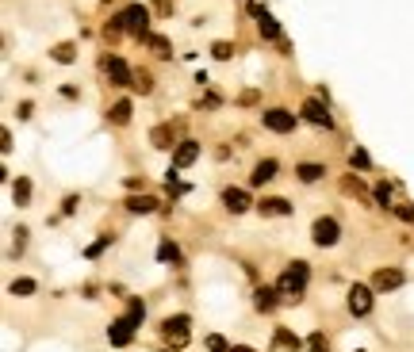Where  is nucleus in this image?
<instances>
[{
  "label": "nucleus",
  "mask_w": 414,
  "mask_h": 352,
  "mask_svg": "<svg viewBox=\"0 0 414 352\" xmlns=\"http://www.w3.org/2000/svg\"><path fill=\"white\" fill-rule=\"evenodd\" d=\"M307 283H311V265H307V260H291V265L280 272V280H276V291H280L284 302H299L303 291H307Z\"/></svg>",
  "instance_id": "f257e3e1"
},
{
  "label": "nucleus",
  "mask_w": 414,
  "mask_h": 352,
  "mask_svg": "<svg viewBox=\"0 0 414 352\" xmlns=\"http://www.w3.org/2000/svg\"><path fill=\"white\" fill-rule=\"evenodd\" d=\"M192 318L188 314H169V318H161V325H158V333H161V341H165L173 352H181L184 345H188V337H192Z\"/></svg>",
  "instance_id": "f03ea898"
},
{
  "label": "nucleus",
  "mask_w": 414,
  "mask_h": 352,
  "mask_svg": "<svg viewBox=\"0 0 414 352\" xmlns=\"http://www.w3.org/2000/svg\"><path fill=\"white\" fill-rule=\"evenodd\" d=\"M311 241L319 245V249H334V245L342 241V223H338L334 215H319L311 223Z\"/></svg>",
  "instance_id": "7ed1b4c3"
},
{
  "label": "nucleus",
  "mask_w": 414,
  "mask_h": 352,
  "mask_svg": "<svg viewBox=\"0 0 414 352\" xmlns=\"http://www.w3.org/2000/svg\"><path fill=\"white\" fill-rule=\"evenodd\" d=\"M345 307L353 318H368L372 307H376V288H372V283H353L345 295Z\"/></svg>",
  "instance_id": "20e7f679"
},
{
  "label": "nucleus",
  "mask_w": 414,
  "mask_h": 352,
  "mask_svg": "<svg viewBox=\"0 0 414 352\" xmlns=\"http://www.w3.org/2000/svg\"><path fill=\"white\" fill-rule=\"evenodd\" d=\"M119 20H123L127 35H134V38H142V43H146V35H150V8L127 4L123 12H119Z\"/></svg>",
  "instance_id": "39448f33"
},
{
  "label": "nucleus",
  "mask_w": 414,
  "mask_h": 352,
  "mask_svg": "<svg viewBox=\"0 0 414 352\" xmlns=\"http://www.w3.org/2000/svg\"><path fill=\"white\" fill-rule=\"evenodd\" d=\"M299 115H303L311 127H334V115H330V104L322 100V96H311V100H303V108H299Z\"/></svg>",
  "instance_id": "423d86ee"
},
{
  "label": "nucleus",
  "mask_w": 414,
  "mask_h": 352,
  "mask_svg": "<svg viewBox=\"0 0 414 352\" xmlns=\"http://www.w3.org/2000/svg\"><path fill=\"white\" fill-rule=\"evenodd\" d=\"M134 333H138V322L123 314V318H116V322L108 325V345L111 349H127L134 341Z\"/></svg>",
  "instance_id": "0eeeda50"
},
{
  "label": "nucleus",
  "mask_w": 414,
  "mask_h": 352,
  "mask_svg": "<svg viewBox=\"0 0 414 352\" xmlns=\"http://www.w3.org/2000/svg\"><path fill=\"white\" fill-rule=\"evenodd\" d=\"M261 122H265V130H272V134H291L296 122H299V115H291L288 108H269L261 115Z\"/></svg>",
  "instance_id": "6e6552de"
},
{
  "label": "nucleus",
  "mask_w": 414,
  "mask_h": 352,
  "mask_svg": "<svg viewBox=\"0 0 414 352\" xmlns=\"http://www.w3.org/2000/svg\"><path fill=\"white\" fill-rule=\"evenodd\" d=\"M403 283H407V272H403L399 265H384V268L372 272V288L376 291H395V288H403Z\"/></svg>",
  "instance_id": "1a4fd4ad"
},
{
  "label": "nucleus",
  "mask_w": 414,
  "mask_h": 352,
  "mask_svg": "<svg viewBox=\"0 0 414 352\" xmlns=\"http://www.w3.org/2000/svg\"><path fill=\"white\" fill-rule=\"evenodd\" d=\"M104 69H108L111 85H119V88H134V73H131V65H127L123 58H119V54H108Z\"/></svg>",
  "instance_id": "9d476101"
},
{
  "label": "nucleus",
  "mask_w": 414,
  "mask_h": 352,
  "mask_svg": "<svg viewBox=\"0 0 414 352\" xmlns=\"http://www.w3.org/2000/svg\"><path fill=\"white\" fill-rule=\"evenodd\" d=\"M196 161H200V142L196 138H181L177 150H173V169H188V165H196Z\"/></svg>",
  "instance_id": "9b49d317"
},
{
  "label": "nucleus",
  "mask_w": 414,
  "mask_h": 352,
  "mask_svg": "<svg viewBox=\"0 0 414 352\" xmlns=\"http://www.w3.org/2000/svg\"><path fill=\"white\" fill-rule=\"evenodd\" d=\"M223 207L230 211V215H246L249 207H257V203L249 199L246 188H226V192H223Z\"/></svg>",
  "instance_id": "f8f14e48"
},
{
  "label": "nucleus",
  "mask_w": 414,
  "mask_h": 352,
  "mask_svg": "<svg viewBox=\"0 0 414 352\" xmlns=\"http://www.w3.org/2000/svg\"><path fill=\"white\" fill-rule=\"evenodd\" d=\"M280 291H276V283H269V288H257L254 291V310L257 314H272L276 307H280Z\"/></svg>",
  "instance_id": "ddd939ff"
},
{
  "label": "nucleus",
  "mask_w": 414,
  "mask_h": 352,
  "mask_svg": "<svg viewBox=\"0 0 414 352\" xmlns=\"http://www.w3.org/2000/svg\"><path fill=\"white\" fill-rule=\"evenodd\" d=\"M150 146L153 150H177V127L173 122H158L150 130Z\"/></svg>",
  "instance_id": "4468645a"
},
{
  "label": "nucleus",
  "mask_w": 414,
  "mask_h": 352,
  "mask_svg": "<svg viewBox=\"0 0 414 352\" xmlns=\"http://www.w3.org/2000/svg\"><path fill=\"white\" fill-rule=\"evenodd\" d=\"M257 211H261L265 218H288L291 215V203L284 199V195H265V199L257 203Z\"/></svg>",
  "instance_id": "2eb2a0df"
},
{
  "label": "nucleus",
  "mask_w": 414,
  "mask_h": 352,
  "mask_svg": "<svg viewBox=\"0 0 414 352\" xmlns=\"http://www.w3.org/2000/svg\"><path fill=\"white\" fill-rule=\"evenodd\" d=\"M272 349H280V352H299V349H303V341L296 337V330H288V325H276V330H272Z\"/></svg>",
  "instance_id": "dca6fc26"
},
{
  "label": "nucleus",
  "mask_w": 414,
  "mask_h": 352,
  "mask_svg": "<svg viewBox=\"0 0 414 352\" xmlns=\"http://www.w3.org/2000/svg\"><path fill=\"white\" fill-rule=\"evenodd\" d=\"M276 173H280V165H276L272 157L257 161V165H254V173H249V188H265V184H269V180L276 176Z\"/></svg>",
  "instance_id": "f3484780"
},
{
  "label": "nucleus",
  "mask_w": 414,
  "mask_h": 352,
  "mask_svg": "<svg viewBox=\"0 0 414 352\" xmlns=\"http://www.w3.org/2000/svg\"><path fill=\"white\" fill-rule=\"evenodd\" d=\"M131 115H134L131 100H116V104L108 108V122H111V127H127V122H131Z\"/></svg>",
  "instance_id": "a211bd4d"
},
{
  "label": "nucleus",
  "mask_w": 414,
  "mask_h": 352,
  "mask_svg": "<svg viewBox=\"0 0 414 352\" xmlns=\"http://www.w3.org/2000/svg\"><path fill=\"white\" fill-rule=\"evenodd\" d=\"M123 207L131 211V215H153V211H158L161 203L153 199V195H131V199H127Z\"/></svg>",
  "instance_id": "6ab92c4d"
},
{
  "label": "nucleus",
  "mask_w": 414,
  "mask_h": 352,
  "mask_svg": "<svg viewBox=\"0 0 414 352\" xmlns=\"http://www.w3.org/2000/svg\"><path fill=\"white\" fill-rule=\"evenodd\" d=\"M296 176L303 180V184H319V180L326 176V165H315V161H303V165H296Z\"/></svg>",
  "instance_id": "aec40b11"
},
{
  "label": "nucleus",
  "mask_w": 414,
  "mask_h": 352,
  "mask_svg": "<svg viewBox=\"0 0 414 352\" xmlns=\"http://www.w3.org/2000/svg\"><path fill=\"white\" fill-rule=\"evenodd\" d=\"M158 260L161 265H177V260H181V245H177L173 237H161L158 241Z\"/></svg>",
  "instance_id": "412c9836"
},
{
  "label": "nucleus",
  "mask_w": 414,
  "mask_h": 352,
  "mask_svg": "<svg viewBox=\"0 0 414 352\" xmlns=\"http://www.w3.org/2000/svg\"><path fill=\"white\" fill-rule=\"evenodd\" d=\"M257 31H261V38H272V43H280V23H276L269 12L257 15Z\"/></svg>",
  "instance_id": "4be33fe9"
},
{
  "label": "nucleus",
  "mask_w": 414,
  "mask_h": 352,
  "mask_svg": "<svg viewBox=\"0 0 414 352\" xmlns=\"http://www.w3.org/2000/svg\"><path fill=\"white\" fill-rule=\"evenodd\" d=\"M349 165H353V169H361V173H368V169H372L368 150H364V146H353V150H349Z\"/></svg>",
  "instance_id": "5701e85b"
},
{
  "label": "nucleus",
  "mask_w": 414,
  "mask_h": 352,
  "mask_svg": "<svg viewBox=\"0 0 414 352\" xmlns=\"http://www.w3.org/2000/svg\"><path fill=\"white\" fill-rule=\"evenodd\" d=\"M342 192L357 195V199H368V188L361 184V176H342Z\"/></svg>",
  "instance_id": "b1692460"
},
{
  "label": "nucleus",
  "mask_w": 414,
  "mask_h": 352,
  "mask_svg": "<svg viewBox=\"0 0 414 352\" xmlns=\"http://www.w3.org/2000/svg\"><path fill=\"white\" fill-rule=\"evenodd\" d=\"M146 46H150V50L158 54V58H173V54H169L173 46H169V38H165V35H146Z\"/></svg>",
  "instance_id": "393cba45"
},
{
  "label": "nucleus",
  "mask_w": 414,
  "mask_h": 352,
  "mask_svg": "<svg viewBox=\"0 0 414 352\" xmlns=\"http://www.w3.org/2000/svg\"><path fill=\"white\" fill-rule=\"evenodd\" d=\"M50 58L58 62V65H69L73 58H77V46H73V43H58V46L50 50Z\"/></svg>",
  "instance_id": "a878e982"
},
{
  "label": "nucleus",
  "mask_w": 414,
  "mask_h": 352,
  "mask_svg": "<svg viewBox=\"0 0 414 352\" xmlns=\"http://www.w3.org/2000/svg\"><path fill=\"white\" fill-rule=\"evenodd\" d=\"M12 195H15V207H27V199H31V180L20 176V180H15V188H12Z\"/></svg>",
  "instance_id": "bb28decb"
},
{
  "label": "nucleus",
  "mask_w": 414,
  "mask_h": 352,
  "mask_svg": "<svg viewBox=\"0 0 414 352\" xmlns=\"http://www.w3.org/2000/svg\"><path fill=\"white\" fill-rule=\"evenodd\" d=\"M392 195H395V192H392V184H387V180L372 188V199H376V207H384V211L392 207Z\"/></svg>",
  "instance_id": "cd10ccee"
},
{
  "label": "nucleus",
  "mask_w": 414,
  "mask_h": 352,
  "mask_svg": "<svg viewBox=\"0 0 414 352\" xmlns=\"http://www.w3.org/2000/svg\"><path fill=\"white\" fill-rule=\"evenodd\" d=\"M204 345H207V352H230V349H234L230 341L223 337V333H207V341H204Z\"/></svg>",
  "instance_id": "c85d7f7f"
},
{
  "label": "nucleus",
  "mask_w": 414,
  "mask_h": 352,
  "mask_svg": "<svg viewBox=\"0 0 414 352\" xmlns=\"http://www.w3.org/2000/svg\"><path fill=\"white\" fill-rule=\"evenodd\" d=\"M127 318H134L138 325L146 322V302L142 299H127Z\"/></svg>",
  "instance_id": "c756f323"
},
{
  "label": "nucleus",
  "mask_w": 414,
  "mask_h": 352,
  "mask_svg": "<svg viewBox=\"0 0 414 352\" xmlns=\"http://www.w3.org/2000/svg\"><path fill=\"white\" fill-rule=\"evenodd\" d=\"M134 92H142V96L153 92V77H150V73H142V69L134 73Z\"/></svg>",
  "instance_id": "7c9ffc66"
},
{
  "label": "nucleus",
  "mask_w": 414,
  "mask_h": 352,
  "mask_svg": "<svg viewBox=\"0 0 414 352\" xmlns=\"http://www.w3.org/2000/svg\"><path fill=\"white\" fill-rule=\"evenodd\" d=\"M307 352H330L326 333H311V337H307Z\"/></svg>",
  "instance_id": "2f4dec72"
},
{
  "label": "nucleus",
  "mask_w": 414,
  "mask_h": 352,
  "mask_svg": "<svg viewBox=\"0 0 414 352\" xmlns=\"http://www.w3.org/2000/svg\"><path fill=\"white\" fill-rule=\"evenodd\" d=\"M15 295V299H20V295H35V280H27V276H23V280H12V288H8Z\"/></svg>",
  "instance_id": "473e14b6"
},
{
  "label": "nucleus",
  "mask_w": 414,
  "mask_h": 352,
  "mask_svg": "<svg viewBox=\"0 0 414 352\" xmlns=\"http://www.w3.org/2000/svg\"><path fill=\"white\" fill-rule=\"evenodd\" d=\"M111 241H116V237H111V234H104V237H100V241H92V245H88V249H85V257H88V260H92V257H100V253H104V249H108V245H111Z\"/></svg>",
  "instance_id": "72a5a7b5"
},
{
  "label": "nucleus",
  "mask_w": 414,
  "mask_h": 352,
  "mask_svg": "<svg viewBox=\"0 0 414 352\" xmlns=\"http://www.w3.org/2000/svg\"><path fill=\"white\" fill-rule=\"evenodd\" d=\"M211 54H215L219 62H230L234 58V46L230 43H215V46H211Z\"/></svg>",
  "instance_id": "f704fd0d"
},
{
  "label": "nucleus",
  "mask_w": 414,
  "mask_h": 352,
  "mask_svg": "<svg viewBox=\"0 0 414 352\" xmlns=\"http://www.w3.org/2000/svg\"><path fill=\"white\" fill-rule=\"evenodd\" d=\"M395 211V218H403V223H414V207L410 203H399V207H392Z\"/></svg>",
  "instance_id": "c9c22d12"
},
{
  "label": "nucleus",
  "mask_w": 414,
  "mask_h": 352,
  "mask_svg": "<svg viewBox=\"0 0 414 352\" xmlns=\"http://www.w3.org/2000/svg\"><path fill=\"white\" fill-rule=\"evenodd\" d=\"M127 188L131 192H146V176H127Z\"/></svg>",
  "instance_id": "e433bc0d"
},
{
  "label": "nucleus",
  "mask_w": 414,
  "mask_h": 352,
  "mask_svg": "<svg viewBox=\"0 0 414 352\" xmlns=\"http://www.w3.org/2000/svg\"><path fill=\"white\" fill-rule=\"evenodd\" d=\"M23 245H27V226H20V230H15V253H23Z\"/></svg>",
  "instance_id": "4c0bfd02"
},
{
  "label": "nucleus",
  "mask_w": 414,
  "mask_h": 352,
  "mask_svg": "<svg viewBox=\"0 0 414 352\" xmlns=\"http://www.w3.org/2000/svg\"><path fill=\"white\" fill-rule=\"evenodd\" d=\"M238 104H246V108H249V104H257V88H246V92L238 96Z\"/></svg>",
  "instance_id": "58836bf2"
},
{
  "label": "nucleus",
  "mask_w": 414,
  "mask_h": 352,
  "mask_svg": "<svg viewBox=\"0 0 414 352\" xmlns=\"http://www.w3.org/2000/svg\"><path fill=\"white\" fill-rule=\"evenodd\" d=\"M77 203H81V199H77V195H69V199H66V203H62V215H73V211H77Z\"/></svg>",
  "instance_id": "ea45409f"
},
{
  "label": "nucleus",
  "mask_w": 414,
  "mask_h": 352,
  "mask_svg": "<svg viewBox=\"0 0 414 352\" xmlns=\"http://www.w3.org/2000/svg\"><path fill=\"white\" fill-rule=\"evenodd\" d=\"M15 115H20V119H31V100H23L20 108H15Z\"/></svg>",
  "instance_id": "a19ab883"
},
{
  "label": "nucleus",
  "mask_w": 414,
  "mask_h": 352,
  "mask_svg": "<svg viewBox=\"0 0 414 352\" xmlns=\"http://www.w3.org/2000/svg\"><path fill=\"white\" fill-rule=\"evenodd\" d=\"M230 352H257V349H249V345H234Z\"/></svg>",
  "instance_id": "79ce46f5"
},
{
  "label": "nucleus",
  "mask_w": 414,
  "mask_h": 352,
  "mask_svg": "<svg viewBox=\"0 0 414 352\" xmlns=\"http://www.w3.org/2000/svg\"><path fill=\"white\" fill-rule=\"evenodd\" d=\"M357 352H364V349H357Z\"/></svg>",
  "instance_id": "37998d69"
}]
</instances>
